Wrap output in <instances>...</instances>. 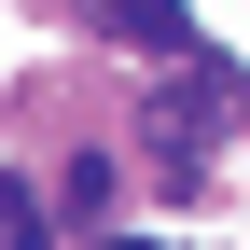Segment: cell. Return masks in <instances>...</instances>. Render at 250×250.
I'll use <instances>...</instances> for the list:
<instances>
[{"label":"cell","instance_id":"cell-1","mask_svg":"<svg viewBox=\"0 0 250 250\" xmlns=\"http://www.w3.org/2000/svg\"><path fill=\"white\" fill-rule=\"evenodd\" d=\"M111 28H125L139 56H181V0H111Z\"/></svg>","mask_w":250,"mask_h":250},{"label":"cell","instance_id":"cell-2","mask_svg":"<svg viewBox=\"0 0 250 250\" xmlns=\"http://www.w3.org/2000/svg\"><path fill=\"white\" fill-rule=\"evenodd\" d=\"M0 250H42V195H0Z\"/></svg>","mask_w":250,"mask_h":250}]
</instances>
